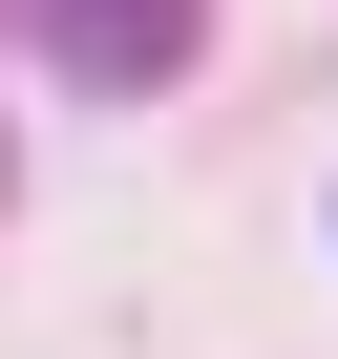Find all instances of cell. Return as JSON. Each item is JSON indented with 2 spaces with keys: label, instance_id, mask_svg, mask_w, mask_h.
Wrapping results in <instances>:
<instances>
[{
  "label": "cell",
  "instance_id": "cell-1",
  "mask_svg": "<svg viewBox=\"0 0 338 359\" xmlns=\"http://www.w3.org/2000/svg\"><path fill=\"white\" fill-rule=\"evenodd\" d=\"M22 22H43V64H64V85H169L212 0H22Z\"/></svg>",
  "mask_w": 338,
  "mask_h": 359
}]
</instances>
